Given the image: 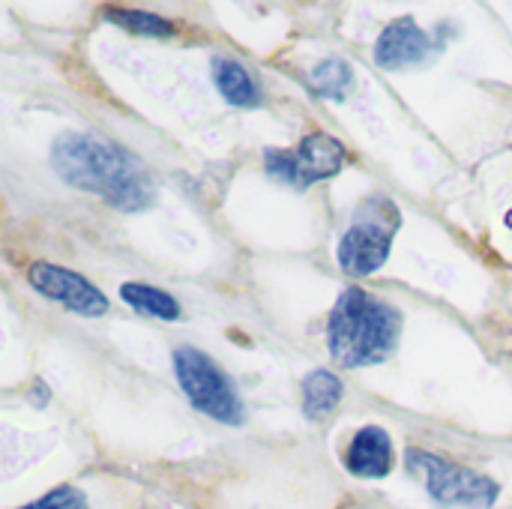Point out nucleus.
Instances as JSON below:
<instances>
[{
    "instance_id": "39448f33",
    "label": "nucleus",
    "mask_w": 512,
    "mask_h": 509,
    "mask_svg": "<svg viewBox=\"0 0 512 509\" xmlns=\"http://www.w3.org/2000/svg\"><path fill=\"white\" fill-rule=\"evenodd\" d=\"M408 471L426 486L429 498L441 507H465V509H492L501 498V486L465 465H456L438 453L411 447L408 456Z\"/></svg>"
},
{
    "instance_id": "6e6552de",
    "label": "nucleus",
    "mask_w": 512,
    "mask_h": 509,
    "mask_svg": "<svg viewBox=\"0 0 512 509\" xmlns=\"http://www.w3.org/2000/svg\"><path fill=\"white\" fill-rule=\"evenodd\" d=\"M435 54H438V45L417 24L414 15H402L390 21L381 30L378 45H375V63L390 72H399L408 66H426L429 60H435Z\"/></svg>"
},
{
    "instance_id": "2eb2a0df",
    "label": "nucleus",
    "mask_w": 512,
    "mask_h": 509,
    "mask_svg": "<svg viewBox=\"0 0 512 509\" xmlns=\"http://www.w3.org/2000/svg\"><path fill=\"white\" fill-rule=\"evenodd\" d=\"M18 509H90V504H87V495L81 489H75V486H57L48 495H42L39 501L24 504V507Z\"/></svg>"
},
{
    "instance_id": "9d476101",
    "label": "nucleus",
    "mask_w": 512,
    "mask_h": 509,
    "mask_svg": "<svg viewBox=\"0 0 512 509\" xmlns=\"http://www.w3.org/2000/svg\"><path fill=\"white\" fill-rule=\"evenodd\" d=\"M213 81L222 93V99L234 108H258L264 102V93L258 87V81L252 78V72L228 57H216L213 60Z\"/></svg>"
},
{
    "instance_id": "f03ea898",
    "label": "nucleus",
    "mask_w": 512,
    "mask_h": 509,
    "mask_svg": "<svg viewBox=\"0 0 512 509\" xmlns=\"http://www.w3.org/2000/svg\"><path fill=\"white\" fill-rule=\"evenodd\" d=\"M402 339V312L366 288H345L327 318V348L342 369L387 363Z\"/></svg>"
},
{
    "instance_id": "f257e3e1",
    "label": "nucleus",
    "mask_w": 512,
    "mask_h": 509,
    "mask_svg": "<svg viewBox=\"0 0 512 509\" xmlns=\"http://www.w3.org/2000/svg\"><path fill=\"white\" fill-rule=\"evenodd\" d=\"M51 168L66 186L90 192L120 213L150 210L159 195L153 174L132 150L90 132H63L51 144Z\"/></svg>"
},
{
    "instance_id": "423d86ee",
    "label": "nucleus",
    "mask_w": 512,
    "mask_h": 509,
    "mask_svg": "<svg viewBox=\"0 0 512 509\" xmlns=\"http://www.w3.org/2000/svg\"><path fill=\"white\" fill-rule=\"evenodd\" d=\"M345 165H348V147L327 132L306 135L294 150H279V147L264 150L267 174L297 189H309L321 180H333L336 174H342Z\"/></svg>"
},
{
    "instance_id": "20e7f679",
    "label": "nucleus",
    "mask_w": 512,
    "mask_h": 509,
    "mask_svg": "<svg viewBox=\"0 0 512 509\" xmlns=\"http://www.w3.org/2000/svg\"><path fill=\"white\" fill-rule=\"evenodd\" d=\"M174 375L195 411L204 417L225 423V426H243L246 423V408L231 384V378L222 372V366L204 354L201 348L180 345L174 351Z\"/></svg>"
},
{
    "instance_id": "4468645a",
    "label": "nucleus",
    "mask_w": 512,
    "mask_h": 509,
    "mask_svg": "<svg viewBox=\"0 0 512 509\" xmlns=\"http://www.w3.org/2000/svg\"><path fill=\"white\" fill-rule=\"evenodd\" d=\"M102 15L111 21V24H120L123 30L129 33H138V36H150V39H168L174 36V24L156 12H144V9H126V6H105Z\"/></svg>"
},
{
    "instance_id": "f8f14e48",
    "label": "nucleus",
    "mask_w": 512,
    "mask_h": 509,
    "mask_svg": "<svg viewBox=\"0 0 512 509\" xmlns=\"http://www.w3.org/2000/svg\"><path fill=\"white\" fill-rule=\"evenodd\" d=\"M120 297L129 309H135L138 315L144 318H156V321H177L183 312H180V303L177 297H171L168 291L156 288V285H147V282H123L120 285Z\"/></svg>"
},
{
    "instance_id": "7ed1b4c3",
    "label": "nucleus",
    "mask_w": 512,
    "mask_h": 509,
    "mask_svg": "<svg viewBox=\"0 0 512 509\" xmlns=\"http://www.w3.org/2000/svg\"><path fill=\"white\" fill-rule=\"evenodd\" d=\"M399 228H402V213H399L396 201L381 192L369 195L357 207L354 222L348 225V231L339 240V249H336L339 267L348 276L378 273L393 252V240H396Z\"/></svg>"
},
{
    "instance_id": "9b49d317",
    "label": "nucleus",
    "mask_w": 512,
    "mask_h": 509,
    "mask_svg": "<svg viewBox=\"0 0 512 509\" xmlns=\"http://www.w3.org/2000/svg\"><path fill=\"white\" fill-rule=\"evenodd\" d=\"M303 414L306 420L318 423L327 420L330 414H336V408L342 405L345 396V384L336 372L330 369H315L303 378Z\"/></svg>"
},
{
    "instance_id": "ddd939ff",
    "label": "nucleus",
    "mask_w": 512,
    "mask_h": 509,
    "mask_svg": "<svg viewBox=\"0 0 512 509\" xmlns=\"http://www.w3.org/2000/svg\"><path fill=\"white\" fill-rule=\"evenodd\" d=\"M354 84V72L351 66L342 60V57H330V60H321L312 75H309V90L321 99H333V102H342L348 96Z\"/></svg>"
},
{
    "instance_id": "0eeeda50",
    "label": "nucleus",
    "mask_w": 512,
    "mask_h": 509,
    "mask_svg": "<svg viewBox=\"0 0 512 509\" xmlns=\"http://www.w3.org/2000/svg\"><path fill=\"white\" fill-rule=\"evenodd\" d=\"M27 285L51 300V303H60L63 309L81 315V318H99L108 312V297L81 273L75 270H66L60 264H48V261H33L27 267Z\"/></svg>"
},
{
    "instance_id": "1a4fd4ad",
    "label": "nucleus",
    "mask_w": 512,
    "mask_h": 509,
    "mask_svg": "<svg viewBox=\"0 0 512 509\" xmlns=\"http://www.w3.org/2000/svg\"><path fill=\"white\" fill-rule=\"evenodd\" d=\"M393 462H396L393 438L381 426H363L360 432H354V438L345 450V468H348V474H354L360 480L390 477Z\"/></svg>"
}]
</instances>
